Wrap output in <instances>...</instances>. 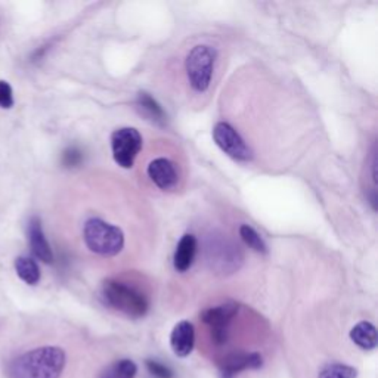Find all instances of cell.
Here are the masks:
<instances>
[{"label": "cell", "mask_w": 378, "mask_h": 378, "mask_svg": "<svg viewBox=\"0 0 378 378\" xmlns=\"http://www.w3.org/2000/svg\"><path fill=\"white\" fill-rule=\"evenodd\" d=\"M146 175L151 182L161 191H173L179 184V173L176 164L164 157L154 158L146 167Z\"/></svg>", "instance_id": "obj_9"}, {"label": "cell", "mask_w": 378, "mask_h": 378, "mask_svg": "<svg viewBox=\"0 0 378 378\" xmlns=\"http://www.w3.org/2000/svg\"><path fill=\"white\" fill-rule=\"evenodd\" d=\"M350 340L360 349L374 350L378 344L377 328L368 321H360L350 330Z\"/></svg>", "instance_id": "obj_14"}, {"label": "cell", "mask_w": 378, "mask_h": 378, "mask_svg": "<svg viewBox=\"0 0 378 378\" xmlns=\"http://www.w3.org/2000/svg\"><path fill=\"white\" fill-rule=\"evenodd\" d=\"M196 249H199V241L195 235L185 234L179 240L176 245V252L173 257V266L177 272H187L191 269L192 263L196 256Z\"/></svg>", "instance_id": "obj_13"}, {"label": "cell", "mask_w": 378, "mask_h": 378, "mask_svg": "<svg viewBox=\"0 0 378 378\" xmlns=\"http://www.w3.org/2000/svg\"><path fill=\"white\" fill-rule=\"evenodd\" d=\"M83 160V154L76 146H70L62 154V164L65 167H76Z\"/></svg>", "instance_id": "obj_22"}, {"label": "cell", "mask_w": 378, "mask_h": 378, "mask_svg": "<svg viewBox=\"0 0 378 378\" xmlns=\"http://www.w3.org/2000/svg\"><path fill=\"white\" fill-rule=\"evenodd\" d=\"M136 104L141 108V111L145 114V116L150 120H153L154 123L163 124L164 122H166V112L163 111L160 104L154 100L151 95H148L145 92L139 93Z\"/></svg>", "instance_id": "obj_16"}, {"label": "cell", "mask_w": 378, "mask_h": 378, "mask_svg": "<svg viewBox=\"0 0 378 378\" xmlns=\"http://www.w3.org/2000/svg\"><path fill=\"white\" fill-rule=\"evenodd\" d=\"M67 355L58 346H42L11 360L8 378H61Z\"/></svg>", "instance_id": "obj_1"}, {"label": "cell", "mask_w": 378, "mask_h": 378, "mask_svg": "<svg viewBox=\"0 0 378 378\" xmlns=\"http://www.w3.org/2000/svg\"><path fill=\"white\" fill-rule=\"evenodd\" d=\"M86 247L101 257H116L124 249V234L116 225L100 218H90L83 226Z\"/></svg>", "instance_id": "obj_3"}, {"label": "cell", "mask_w": 378, "mask_h": 378, "mask_svg": "<svg viewBox=\"0 0 378 378\" xmlns=\"http://www.w3.org/2000/svg\"><path fill=\"white\" fill-rule=\"evenodd\" d=\"M240 305L235 302H226L215 307H208L203 310L201 321L206 324L210 330L211 341L218 344V346H223L229 338V325L234 321V318L238 315Z\"/></svg>", "instance_id": "obj_6"}, {"label": "cell", "mask_w": 378, "mask_h": 378, "mask_svg": "<svg viewBox=\"0 0 378 378\" xmlns=\"http://www.w3.org/2000/svg\"><path fill=\"white\" fill-rule=\"evenodd\" d=\"M15 271H16V275L20 276L21 281H24L28 285H37L42 278V272H40L37 261L31 257H25V256L16 257Z\"/></svg>", "instance_id": "obj_15"}, {"label": "cell", "mask_w": 378, "mask_h": 378, "mask_svg": "<svg viewBox=\"0 0 378 378\" xmlns=\"http://www.w3.org/2000/svg\"><path fill=\"white\" fill-rule=\"evenodd\" d=\"M238 234L241 237V240L244 241V244L247 245L249 249L254 250L256 253L260 254H266L268 253V245L265 242V240L261 238V235L256 231V229L247 223H244L240 226L238 229Z\"/></svg>", "instance_id": "obj_18"}, {"label": "cell", "mask_w": 378, "mask_h": 378, "mask_svg": "<svg viewBox=\"0 0 378 378\" xmlns=\"http://www.w3.org/2000/svg\"><path fill=\"white\" fill-rule=\"evenodd\" d=\"M28 242L33 254L46 265H51L54 261V252L45 235L42 220L37 216H33L28 222Z\"/></svg>", "instance_id": "obj_11"}, {"label": "cell", "mask_w": 378, "mask_h": 378, "mask_svg": "<svg viewBox=\"0 0 378 378\" xmlns=\"http://www.w3.org/2000/svg\"><path fill=\"white\" fill-rule=\"evenodd\" d=\"M138 374V365L130 359H120L108 365L100 374V378H135Z\"/></svg>", "instance_id": "obj_17"}, {"label": "cell", "mask_w": 378, "mask_h": 378, "mask_svg": "<svg viewBox=\"0 0 378 378\" xmlns=\"http://www.w3.org/2000/svg\"><path fill=\"white\" fill-rule=\"evenodd\" d=\"M146 368L157 378H173V371L169 367L158 362V360H155V359H148Z\"/></svg>", "instance_id": "obj_20"}, {"label": "cell", "mask_w": 378, "mask_h": 378, "mask_svg": "<svg viewBox=\"0 0 378 378\" xmlns=\"http://www.w3.org/2000/svg\"><path fill=\"white\" fill-rule=\"evenodd\" d=\"M318 378H358V370L346 364H328L319 371Z\"/></svg>", "instance_id": "obj_19"}, {"label": "cell", "mask_w": 378, "mask_h": 378, "mask_svg": "<svg viewBox=\"0 0 378 378\" xmlns=\"http://www.w3.org/2000/svg\"><path fill=\"white\" fill-rule=\"evenodd\" d=\"M213 139L220 150L237 161H250L253 151L238 130L226 122H219L213 127Z\"/></svg>", "instance_id": "obj_8"}, {"label": "cell", "mask_w": 378, "mask_h": 378, "mask_svg": "<svg viewBox=\"0 0 378 378\" xmlns=\"http://www.w3.org/2000/svg\"><path fill=\"white\" fill-rule=\"evenodd\" d=\"M195 346V328L189 321L177 322L170 334V348L179 358H187Z\"/></svg>", "instance_id": "obj_12"}, {"label": "cell", "mask_w": 378, "mask_h": 378, "mask_svg": "<svg viewBox=\"0 0 378 378\" xmlns=\"http://www.w3.org/2000/svg\"><path fill=\"white\" fill-rule=\"evenodd\" d=\"M142 135L135 127H122L112 131L111 151L120 167L130 169L142 150Z\"/></svg>", "instance_id": "obj_5"}, {"label": "cell", "mask_w": 378, "mask_h": 378, "mask_svg": "<svg viewBox=\"0 0 378 378\" xmlns=\"http://www.w3.org/2000/svg\"><path fill=\"white\" fill-rule=\"evenodd\" d=\"M263 367V358L257 352H232L226 355L220 362V377L235 378L247 370H259Z\"/></svg>", "instance_id": "obj_10"}, {"label": "cell", "mask_w": 378, "mask_h": 378, "mask_svg": "<svg viewBox=\"0 0 378 378\" xmlns=\"http://www.w3.org/2000/svg\"><path fill=\"white\" fill-rule=\"evenodd\" d=\"M216 58V49L208 45H196L188 52L185 59V71L188 83L194 92L204 93L208 90Z\"/></svg>", "instance_id": "obj_4"}, {"label": "cell", "mask_w": 378, "mask_h": 378, "mask_svg": "<svg viewBox=\"0 0 378 378\" xmlns=\"http://www.w3.org/2000/svg\"><path fill=\"white\" fill-rule=\"evenodd\" d=\"M13 104H15V100H13V90L11 85L5 80H0V108L9 110L13 107Z\"/></svg>", "instance_id": "obj_21"}, {"label": "cell", "mask_w": 378, "mask_h": 378, "mask_svg": "<svg viewBox=\"0 0 378 378\" xmlns=\"http://www.w3.org/2000/svg\"><path fill=\"white\" fill-rule=\"evenodd\" d=\"M101 299L110 309L134 319L143 318L150 310L146 295L120 279H107L101 288Z\"/></svg>", "instance_id": "obj_2"}, {"label": "cell", "mask_w": 378, "mask_h": 378, "mask_svg": "<svg viewBox=\"0 0 378 378\" xmlns=\"http://www.w3.org/2000/svg\"><path fill=\"white\" fill-rule=\"evenodd\" d=\"M207 261L211 269L222 273H232L240 269L242 263V253L238 245L228 241L220 235L219 238H213L207 245Z\"/></svg>", "instance_id": "obj_7"}]
</instances>
